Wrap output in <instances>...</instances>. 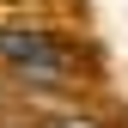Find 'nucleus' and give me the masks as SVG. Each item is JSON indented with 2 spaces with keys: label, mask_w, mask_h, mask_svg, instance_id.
Returning <instances> with one entry per match:
<instances>
[{
  "label": "nucleus",
  "mask_w": 128,
  "mask_h": 128,
  "mask_svg": "<svg viewBox=\"0 0 128 128\" xmlns=\"http://www.w3.org/2000/svg\"><path fill=\"white\" fill-rule=\"evenodd\" d=\"M43 128H104V122H92V116H55V122H43Z\"/></svg>",
  "instance_id": "nucleus-2"
},
{
  "label": "nucleus",
  "mask_w": 128,
  "mask_h": 128,
  "mask_svg": "<svg viewBox=\"0 0 128 128\" xmlns=\"http://www.w3.org/2000/svg\"><path fill=\"white\" fill-rule=\"evenodd\" d=\"M0 61H6L24 86L30 79H37V86H67V55L55 49L49 30H0Z\"/></svg>",
  "instance_id": "nucleus-1"
}]
</instances>
